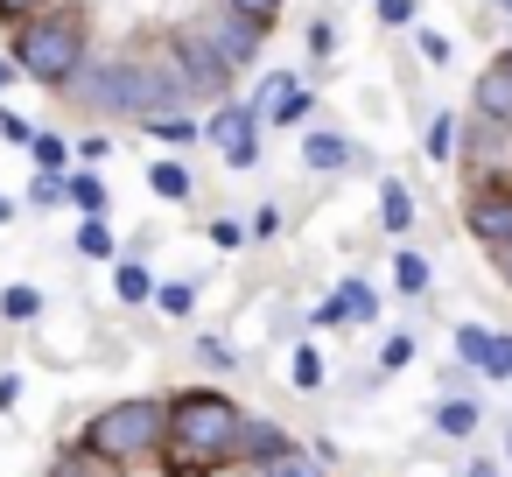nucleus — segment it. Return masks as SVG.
<instances>
[{"label":"nucleus","mask_w":512,"mask_h":477,"mask_svg":"<svg viewBox=\"0 0 512 477\" xmlns=\"http://www.w3.org/2000/svg\"><path fill=\"white\" fill-rule=\"evenodd\" d=\"M239 421H246V414H239L225 393H211V386L176 393V400H169V442H162V463H169V470H218V463H232Z\"/></svg>","instance_id":"obj_1"},{"label":"nucleus","mask_w":512,"mask_h":477,"mask_svg":"<svg viewBox=\"0 0 512 477\" xmlns=\"http://www.w3.org/2000/svg\"><path fill=\"white\" fill-rule=\"evenodd\" d=\"M85 57H92L85 15H71V8H50V15H29V22H15V64H22V78H36V85L64 92V85L78 78V64H85Z\"/></svg>","instance_id":"obj_2"},{"label":"nucleus","mask_w":512,"mask_h":477,"mask_svg":"<svg viewBox=\"0 0 512 477\" xmlns=\"http://www.w3.org/2000/svg\"><path fill=\"white\" fill-rule=\"evenodd\" d=\"M85 113H99V120H141V57L127 50H92L85 64H78V78L64 85Z\"/></svg>","instance_id":"obj_3"},{"label":"nucleus","mask_w":512,"mask_h":477,"mask_svg":"<svg viewBox=\"0 0 512 477\" xmlns=\"http://www.w3.org/2000/svg\"><path fill=\"white\" fill-rule=\"evenodd\" d=\"M85 442L99 449V456H113V463H141V456H162V442H169V400H120V407H106L92 428H85Z\"/></svg>","instance_id":"obj_4"},{"label":"nucleus","mask_w":512,"mask_h":477,"mask_svg":"<svg viewBox=\"0 0 512 477\" xmlns=\"http://www.w3.org/2000/svg\"><path fill=\"white\" fill-rule=\"evenodd\" d=\"M190 36H197V43H204L232 78H239V71L260 57V36H267V29H260L253 15H239V8H225V0H218L211 15H197V22H190Z\"/></svg>","instance_id":"obj_5"},{"label":"nucleus","mask_w":512,"mask_h":477,"mask_svg":"<svg viewBox=\"0 0 512 477\" xmlns=\"http://www.w3.org/2000/svg\"><path fill=\"white\" fill-rule=\"evenodd\" d=\"M463 169H470V183H491V190H512V120H484V113H470L463 120Z\"/></svg>","instance_id":"obj_6"},{"label":"nucleus","mask_w":512,"mask_h":477,"mask_svg":"<svg viewBox=\"0 0 512 477\" xmlns=\"http://www.w3.org/2000/svg\"><path fill=\"white\" fill-rule=\"evenodd\" d=\"M134 57H141V120L176 113L183 99H197V92H190V71H183V57H176V43H162V50H134Z\"/></svg>","instance_id":"obj_7"},{"label":"nucleus","mask_w":512,"mask_h":477,"mask_svg":"<svg viewBox=\"0 0 512 477\" xmlns=\"http://www.w3.org/2000/svg\"><path fill=\"white\" fill-rule=\"evenodd\" d=\"M204 134H211V148H218L232 169H253V162H260V113H253V106H218Z\"/></svg>","instance_id":"obj_8"},{"label":"nucleus","mask_w":512,"mask_h":477,"mask_svg":"<svg viewBox=\"0 0 512 477\" xmlns=\"http://www.w3.org/2000/svg\"><path fill=\"white\" fill-rule=\"evenodd\" d=\"M463 225L498 253V246H512V190H491V183H477L470 190V204H463Z\"/></svg>","instance_id":"obj_9"},{"label":"nucleus","mask_w":512,"mask_h":477,"mask_svg":"<svg viewBox=\"0 0 512 477\" xmlns=\"http://www.w3.org/2000/svg\"><path fill=\"white\" fill-rule=\"evenodd\" d=\"M456 358L470 372H491V379H512V337H491L477 323H456Z\"/></svg>","instance_id":"obj_10"},{"label":"nucleus","mask_w":512,"mask_h":477,"mask_svg":"<svg viewBox=\"0 0 512 477\" xmlns=\"http://www.w3.org/2000/svg\"><path fill=\"white\" fill-rule=\"evenodd\" d=\"M309 106H316V99H309V85H302V78H288V71H281V78H267V85H260V99H253V113H260V120H274V127L309 120Z\"/></svg>","instance_id":"obj_11"},{"label":"nucleus","mask_w":512,"mask_h":477,"mask_svg":"<svg viewBox=\"0 0 512 477\" xmlns=\"http://www.w3.org/2000/svg\"><path fill=\"white\" fill-rule=\"evenodd\" d=\"M176 57H183V71H190V92H197V99H225L232 71H225V64H218V57H211V50H204L190 29L176 36Z\"/></svg>","instance_id":"obj_12"},{"label":"nucleus","mask_w":512,"mask_h":477,"mask_svg":"<svg viewBox=\"0 0 512 477\" xmlns=\"http://www.w3.org/2000/svg\"><path fill=\"white\" fill-rule=\"evenodd\" d=\"M470 113H484V120H512V64L498 57L484 78H477V99H470Z\"/></svg>","instance_id":"obj_13"},{"label":"nucleus","mask_w":512,"mask_h":477,"mask_svg":"<svg viewBox=\"0 0 512 477\" xmlns=\"http://www.w3.org/2000/svg\"><path fill=\"white\" fill-rule=\"evenodd\" d=\"M274 449H288V435H281L274 421H239V442H232V463H260V456H274Z\"/></svg>","instance_id":"obj_14"},{"label":"nucleus","mask_w":512,"mask_h":477,"mask_svg":"<svg viewBox=\"0 0 512 477\" xmlns=\"http://www.w3.org/2000/svg\"><path fill=\"white\" fill-rule=\"evenodd\" d=\"M302 162H309L316 176H330V169H351V141H344V134H323V127H316V134L302 141Z\"/></svg>","instance_id":"obj_15"},{"label":"nucleus","mask_w":512,"mask_h":477,"mask_svg":"<svg viewBox=\"0 0 512 477\" xmlns=\"http://www.w3.org/2000/svg\"><path fill=\"white\" fill-rule=\"evenodd\" d=\"M64 204H78L85 218H106L113 197H106V183H99L92 169H64Z\"/></svg>","instance_id":"obj_16"},{"label":"nucleus","mask_w":512,"mask_h":477,"mask_svg":"<svg viewBox=\"0 0 512 477\" xmlns=\"http://www.w3.org/2000/svg\"><path fill=\"white\" fill-rule=\"evenodd\" d=\"M330 309H337V323H372V309H379V295L351 274V281H337V295H330Z\"/></svg>","instance_id":"obj_17"},{"label":"nucleus","mask_w":512,"mask_h":477,"mask_svg":"<svg viewBox=\"0 0 512 477\" xmlns=\"http://www.w3.org/2000/svg\"><path fill=\"white\" fill-rule=\"evenodd\" d=\"M57 477H127V463H113V456H99L92 442H78L71 456H57Z\"/></svg>","instance_id":"obj_18"},{"label":"nucleus","mask_w":512,"mask_h":477,"mask_svg":"<svg viewBox=\"0 0 512 477\" xmlns=\"http://www.w3.org/2000/svg\"><path fill=\"white\" fill-rule=\"evenodd\" d=\"M148 190H155L162 204H190V190H197V183H190V169H183V162H148Z\"/></svg>","instance_id":"obj_19"},{"label":"nucleus","mask_w":512,"mask_h":477,"mask_svg":"<svg viewBox=\"0 0 512 477\" xmlns=\"http://www.w3.org/2000/svg\"><path fill=\"white\" fill-rule=\"evenodd\" d=\"M379 225H386L393 239H400V232L414 225V197H407V183H393V176L379 183Z\"/></svg>","instance_id":"obj_20"},{"label":"nucleus","mask_w":512,"mask_h":477,"mask_svg":"<svg viewBox=\"0 0 512 477\" xmlns=\"http://www.w3.org/2000/svg\"><path fill=\"white\" fill-rule=\"evenodd\" d=\"M253 477H323V463H316V456H302V449L288 442V449L260 456V463H253Z\"/></svg>","instance_id":"obj_21"},{"label":"nucleus","mask_w":512,"mask_h":477,"mask_svg":"<svg viewBox=\"0 0 512 477\" xmlns=\"http://www.w3.org/2000/svg\"><path fill=\"white\" fill-rule=\"evenodd\" d=\"M113 288H120V302H155V274L141 260H113Z\"/></svg>","instance_id":"obj_22"},{"label":"nucleus","mask_w":512,"mask_h":477,"mask_svg":"<svg viewBox=\"0 0 512 477\" xmlns=\"http://www.w3.org/2000/svg\"><path fill=\"white\" fill-rule=\"evenodd\" d=\"M0 316H8V323H36V316H43V288L15 281L8 295H0Z\"/></svg>","instance_id":"obj_23"},{"label":"nucleus","mask_w":512,"mask_h":477,"mask_svg":"<svg viewBox=\"0 0 512 477\" xmlns=\"http://www.w3.org/2000/svg\"><path fill=\"white\" fill-rule=\"evenodd\" d=\"M435 428H442V435H456V442H463V435H470V428H477V400H456V393H449V400H442V407H435Z\"/></svg>","instance_id":"obj_24"},{"label":"nucleus","mask_w":512,"mask_h":477,"mask_svg":"<svg viewBox=\"0 0 512 477\" xmlns=\"http://www.w3.org/2000/svg\"><path fill=\"white\" fill-rule=\"evenodd\" d=\"M393 288H400V295H428V260L400 246V260H393Z\"/></svg>","instance_id":"obj_25"},{"label":"nucleus","mask_w":512,"mask_h":477,"mask_svg":"<svg viewBox=\"0 0 512 477\" xmlns=\"http://www.w3.org/2000/svg\"><path fill=\"white\" fill-rule=\"evenodd\" d=\"M155 141H176V148H190L197 141V120H183V113H155V120H141Z\"/></svg>","instance_id":"obj_26"},{"label":"nucleus","mask_w":512,"mask_h":477,"mask_svg":"<svg viewBox=\"0 0 512 477\" xmlns=\"http://www.w3.org/2000/svg\"><path fill=\"white\" fill-rule=\"evenodd\" d=\"M456 148H463V127H456L449 113H435V120H428V155H435V162H449Z\"/></svg>","instance_id":"obj_27"},{"label":"nucleus","mask_w":512,"mask_h":477,"mask_svg":"<svg viewBox=\"0 0 512 477\" xmlns=\"http://www.w3.org/2000/svg\"><path fill=\"white\" fill-rule=\"evenodd\" d=\"M78 253H85V260H113V253H120L113 232H106V218H85V225H78Z\"/></svg>","instance_id":"obj_28"},{"label":"nucleus","mask_w":512,"mask_h":477,"mask_svg":"<svg viewBox=\"0 0 512 477\" xmlns=\"http://www.w3.org/2000/svg\"><path fill=\"white\" fill-rule=\"evenodd\" d=\"M29 155H36V169H57V176L71 169V162H64V155H71V148H64V134H36V141H29Z\"/></svg>","instance_id":"obj_29"},{"label":"nucleus","mask_w":512,"mask_h":477,"mask_svg":"<svg viewBox=\"0 0 512 477\" xmlns=\"http://www.w3.org/2000/svg\"><path fill=\"white\" fill-rule=\"evenodd\" d=\"M190 302H197L190 281H162V288H155V309H162V316H190Z\"/></svg>","instance_id":"obj_30"},{"label":"nucleus","mask_w":512,"mask_h":477,"mask_svg":"<svg viewBox=\"0 0 512 477\" xmlns=\"http://www.w3.org/2000/svg\"><path fill=\"white\" fill-rule=\"evenodd\" d=\"M288 379H295L302 393H316V386H323V358H316V351L302 344V351H295V372H288Z\"/></svg>","instance_id":"obj_31"},{"label":"nucleus","mask_w":512,"mask_h":477,"mask_svg":"<svg viewBox=\"0 0 512 477\" xmlns=\"http://www.w3.org/2000/svg\"><path fill=\"white\" fill-rule=\"evenodd\" d=\"M29 204H64V176H57V169H36V183H29Z\"/></svg>","instance_id":"obj_32"},{"label":"nucleus","mask_w":512,"mask_h":477,"mask_svg":"<svg viewBox=\"0 0 512 477\" xmlns=\"http://www.w3.org/2000/svg\"><path fill=\"white\" fill-rule=\"evenodd\" d=\"M225 8H239V15H253V22L267 29V22L281 15V0H225Z\"/></svg>","instance_id":"obj_33"},{"label":"nucleus","mask_w":512,"mask_h":477,"mask_svg":"<svg viewBox=\"0 0 512 477\" xmlns=\"http://www.w3.org/2000/svg\"><path fill=\"white\" fill-rule=\"evenodd\" d=\"M407 358H414V337H386V351H379V365H386V372H400Z\"/></svg>","instance_id":"obj_34"},{"label":"nucleus","mask_w":512,"mask_h":477,"mask_svg":"<svg viewBox=\"0 0 512 477\" xmlns=\"http://www.w3.org/2000/svg\"><path fill=\"white\" fill-rule=\"evenodd\" d=\"M379 22H386V29H407V22H414V0H379Z\"/></svg>","instance_id":"obj_35"},{"label":"nucleus","mask_w":512,"mask_h":477,"mask_svg":"<svg viewBox=\"0 0 512 477\" xmlns=\"http://www.w3.org/2000/svg\"><path fill=\"white\" fill-rule=\"evenodd\" d=\"M0 134H8V141H22V148H29V141H36V127H29V120H22V113H8V106H0Z\"/></svg>","instance_id":"obj_36"},{"label":"nucleus","mask_w":512,"mask_h":477,"mask_svg":"<svg viewBox=\"0 0 512 477\" xmlns=\"http://www.w3.org/2000/svg\"><path fill=\"white\" fill-rule=\"evenodd\" d=\"M414 43H421V57H428V64H449V36H435V29H421Z\"/></svg>","instance_id":"obj_37"},{"label":"nucleus","mask_w":512,"mask_h":477,"mask_svg":"<svg viewBox=\"0 0 512 477\" xmlns=\"http://www.w3.org/2000/svg\"><path fill=\"white\" fill-rule=\"evenodd\" d=\"M29 15H43V0H0V22H29Z\"/></svg>","instance_id":"obj_38"},{"label":"nucleus","mask_w":512,"mask_h":477,"mask_svg":"<svg viewBox=\"0 0 512 477\" xmlns=\"http://www.w3.org/2000/svg\"><path fill=\"white\" fill-rule=\"evenodd\" d=\"M78 155H85V169H92V162H106V155H113V141H106V134H85V141H78Z\"/></svg>","instance_id":"obj_39"},{"label":"nucleus","mask_w":512,"mask_h":477,"mask_svg":"<svg viewBox=\"0 0 512 477\" xmlns=\"http://www.w3.org/2000/svg\"><path fill=\"white\" fill-rule=\"evenodd\" d=\"M211 239H218V246H239L246 225H239V218H211Z\"/></svg>","instance_id":"obj_40"},{"label":"nucleus","mask_w":512,"mask_h":477,"mask_svg":"<svg viewBox=\"0 0 512 477\" xmlns=\"http://www.w3.org/2000/svg\"><path fill=\"white\" fill-rule=\"evenodd\" d=\"M309 50H316V57H330V50H337V29H330V22H316V29H309Z\"/></svg>","instance_id":"obj_41"},{"label":"nucleus","mask_w":512,"mask_h":477,"mask_svg":"<svg viewBox=\"0 0 512 477\" xmlns=\"http://www.w3.org/2000/svg\"><path fill=\"white\" fill-rule=\"evenodd\" d=\"M15 400H22V379H15V372H0V407H15Z\"/></svg>","instance_id":"obj_42"},{"label":"nucleus","mask_w":512,"mask_h":477,"mask_svg":"<svg viewBox=\"0 0 512 477\" xmlns=\"http://www.w3.org/2000/svg\"><path fill=\"white\" fill-rule=\"evenodd\" d=\"M15 78H22V64H15V57H0V92H8Z\"/></svg>","instance_id":"obj_43"},{"label":"nucleus","mask_w":512,"mask_h":477,"mask_svg":"<svg viewBox=\"0 0 512 477\" xmlns=\"http://www.w3.org/2000/svg\"><path fill=\"white\" fill-rule=\"evenodd\" d=\"M463 477H498V463H470V470H463Z\"/></svg>","instance_id":"obj_44"},{"label":"nucleus","mask_w":512,"mask_h":477,"mask_svg":"<svg viewBox=\"0 0 512 477\" xmlns=\"http://www.w3.org/2000/svg\"><path fill=\"white\" fill-rule=\"evenodd\" d=\"M498 274H505V281H512V246H498Z\"/></svg>","instance_id":"obj_45"},{"label":"nucleus","mask_w":512,"mask_h":477,"mask_svg":"<svg viewBox=\"0 0 512 477\" xmlns=\"http://www.w3.org/2000/svg\"><path fill=\"white\" fill-rule=\"evenodd\" d=\"M8 218H15V204H8V197H0V225H8Z\"/></svg>","instance_id":"obj_46"},{"label":"nucleus","mask_w":512,"mask_h":477,"mask_svg":"<svg viewBox=\"0 0 512 477\" xmlns=\"http://www.w3.org/2000/svg\"><path fill=\"white\" fill-rule=\"evenodd\" d=\"M498 8H505V15H512V0H498Z\"/></svg>","instance_id":"obj_47"},{"label":"nucleus","mask_w":512,"mask_h":477,"mask_svg":"<svg viewBox=\"0 0 512 477\" xmlns=\"http://www.w3.org/2000/svg\"><path fill=\"white\" fill-rule=\"evenodd\" d=\"M505 64H512V50H505Z\"/></svg>","instance_id":"obj_48"}]
</instances>
